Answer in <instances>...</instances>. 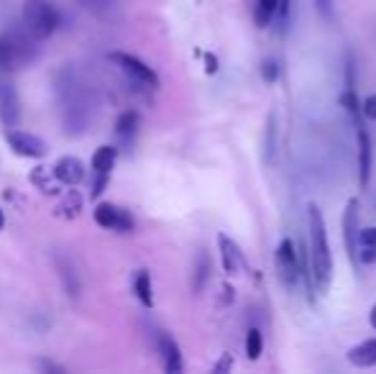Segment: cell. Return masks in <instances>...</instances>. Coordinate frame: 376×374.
<instances>
[{
  "mask_svg": "<svg viewBox=\"0 0 376 374\" xmlns=\"http://www.w3.org/2000/svg\"><path fill=\"white\" fill-rule=\"evenodd\" d=\"M21 16H23L26 31L36 39L54 36L57 29L62 26V13L51 0H23Z\"/></svg>",
  "mask_w": 376,
  "mask_h": 374,
  "instance_id": "3",
  "label": "cell"
},
{
  "mask_svg": "<svg viewBox=\"0 0 376 374\" xmlns=\"http://www.w3.org/2000/svg\"><path fill=\"white\" fill-rule=\"evenodd\" d=\"M277 8H279V0H256L253 3V21L259 29H269L274 23V16H277Z\"/></svg>",
  "mask_w": 376,
  "mask_h": 374,
  "instance_id": "21",
  "label": "cell"
},
{
  "mask_svg": "<svg viewBox=\"0 0 376 374\" xmlns=\"http://www.w3.org/2000/svg\"><path fill=\"white\" fill-rule=\"evenodd\" d=\"M279 72H281V67L274 57H266V60L261 62V79H264L266 85H274V82L279 79Z\"/></svg>",
  "mask_w": 376,
  "mask_h": 374,
  "instance_id": "29",
  "label": "cell"
},
{
  "mask_svg": "<svg viewBox=\"0 0 376 374\" xmlns=\"http://www.w3.org/2000/svg\"><path fill=\"white\" fill-rule=\"evenodd\" d=\"M3 226H5V216H3V210H0V231H3Z\"/></svg>",
  "mask_w": 376,
  "mask_h": 374,
  "instance_id": "40",
  "label": "cell"
},
{
  "mask_svg": "<svg viewBox=\"0 0 376 374\" xmlns=\"http://www.w3.org/2000/svg\"><path fill=\"white\" fill-rule=\"evenodd\" d=\"M156 354L162 359V366H164L166 374H179L184 369L182 349H179V344H177L169 334H164V331L156 334Z\"/></svg>",
  "mask_w": 376,
  "mask_h": 374,
  "instance_id": "10",
  "label": "cell"
},
{
  "mask_svg": "<svg viewBox=\"0 0 376 374\" xmlns=\"http://www.w3.org/2000/svg\"><path fill=\"white\" fill-rule=\"evenodd\" d=\"M79 208H82V197H79L77 190H69L64 200L59 203V216L64 218H77L79 216Z\"/></svg>",
  "mask_w": 376,
  "mask_h": 374,
  "instance_id": "24",
  "label": "cell"
},
{
  "mask_svg": "<svg viewBox=\"0 0 376 374\" xmlns=\"http://www.w3.org/2000/svg\"><path fill=\"white\" fill-rule=\"evenodd\" d=\"M108 177H110V175H100V172H95V182H92V197H95V200L105 192Z\"/></svg>",
  "mask_w": 376,
  "mask_h": 374,
  "instance_id": "34",
  "label": "cell"
},
{
  "mask_svg": "<svg viewBox=\"0 0 376 374\" xmlns=\"http://www.w3.org/2000/svg\"><path fill=\"white\" fill-rule=\"evenodd\" d=\"M116 159H118V149L105 144L100 147L92 154V172H100V175H110V169L116 167Z\"/></svg>",
  "mask_w": 376,
  "mask_h": 374,
  "instance_id": "22",
  "label": "cell"
},
{
  "mask_svg": "<svg viewBox=\"0 0 376 374\" xmlns=\"http://www.w3.org/2000/svg\"><path fill=\"white\" fill-rule=\"evenodd\" d=\"M5 144L16 157L23 159H44L49 154L44 138L36 136V134H29V131H21V128H5Z\"/></svg>",
  "mask_w": 376,
  "mask_h": 374,
  "instance_id": "7",
  "label": "cell"
},
{
  "mask_svg": "<svg viewBox=\"0 0 376 374\" xmlns=\"http://www.w3.org/2000/svg\"><path fill=\"white\" fill-rule=\"evenodd\" d=\"M36 369H41V372H49V374H64L67 372V366H62V364H57V362H49V359H39L36 362Z\"/></svg>",
  "mask_w": 376,
  "mask_h": 374,
  "instance_id": "33",
  "label": "cell"
},
{
  "mask_svg": "<svg viewBox=\"0 0 376 374\" xmlns=\"http://www.w3.org/2000/svg\"><path fill=\"white\" fill-rule=\"evenodd\" d=\"M205 64H208V67H205L208 75H215V72H218V60H215V54H205Z\"/></svg>",
  "mask_w": 376,
  "mask_h": 374,
  "instance_id": "38",
  "label": "cell"
},
{
  "mask_svg": "<svg viewBox=\"0 0 376 374\" xmlns=\"http://www.w3.org/2000/svg\"><path fill=\"white\" fill-rule=\"evenodd\" d=\"M138 126H141V116L136 110H123L116 119V136L123 144H134V138L138 136Z\"/></svg>",
  "mask_w": 376,
  "mask_h": 374,
  "instance_id": "18",
  "label": "cell"
},
{
  "mask_svg": "<svg viewBox=\"0 0 376 374\" xmlns=\"http://www.w3.org/2000/svg\"><path fill=\"white\" fill-rule=\"evenodd\" d=\"M368 323H371V328L376 331V306L371 308V310H368Z\"/></svg>",
  "mask_w": 376,
  "mask_h": 374,
  "instance_id": "39",
  "label": "cell"
},
{
  "mask_svg": "<svg viewBox=\"0 0 376 374\" xmlns=\"http://www.w3.org/2000/svg\"><path fill=\"white\" fill-rule=\"evenodd\" d=\"M374 262H376V247L358 249V264H374Z\"/></svg>",
  "mask_w": 376,
  "mask_h": 374,
  "instance_id": "35",
  "label": "cell"
},
{
  "mask_svg": "<svg viewBox=\"0 0 376 374\" xmlns=\"http://www.w3.org/2000/svg\"><path fill=\"white\" fill-rule=\"evenodd\" d=\"M277 134H279L277 116L269 113V116H266V128H264V144H261V149H264V162H266V164H271L274 157H277Z\"/></svg>",
  "mask_w": 376,
  "mask_h": 374,
  "instance_id": "20",
  "label": "cell"
},
{
  "mask_svg": "<svg viewBox=\"0 0 376 374\" xmlns=\"http://www.w3.org/2000/svg\"><path fill=\"white\" fill-rule=\"evenodd\" d=\"M361 247H376V228H361L358 231V249Z\"/></svg>",
  "mask_w": 376,
  "mask_h": 374,
  "instance_id": "32",
  "label": "cell"
},
{
  "mask_svg": "<svg viewBox=\"0 0 376 374\" xmlns=\"http://www.w3.org/2000/svg\"><path fill=\"white\" fill-rule=\"evenodd\" d=\"M59 98H62V126L67 136H82L92 119V95L79 79L72 75V69H64L57 79Z\"/></svg>",
  "mask_w": 376,
  "mask_h": 374,
  "instance_id": "1",
  "label": "cell"
},
{
  "mask_svg": "<svg viewBox=\"0 0 376 374\" xmlns=\"http://www.w3.org/2000/svg\"><path fill=\"white\" fill-rule=\"evenodd\" d=\"M31 182L36 187H41V192H47V195H54V192H59V190H54L57 187L59 179L54 177V172L49 167H39L31 172Z\"/></svg>",
  "mask_w": 376,
  "mask_h": 374,
  "instance_id": "23",
  "label": "cell"
},
{
  "mask_svg": "<svg viewBox=\"0 0 376 374\" xmlns=\"http://www.w3.org/2000/svg\"><path fill=\"white\" fill-rule=\"evenodd\" d=\"M0 123L5 128H18L21 123V98L18 90L3 82L0 85Z\"/></svg>",
  "mask_w": 376,
  "mask_h": 374,
  "instance_id": "12",
  "label": "cell"
},
{
  "mask_svg": "<svg viewBox=\"0 0 376 374\" xmlns=\"http://www.w3.org/2000/svg\"><path fill=\"white\" fill-rule=\"evenodd\" d=\"M274 259H277V275H279L281 285L287 290H294V285L302 279V256H299L297 247L290 236H284L279 241Z\"/></svg>",
  "mask_w": 376,
  "mask_h": 374,
  "instance_id": "6",
  "label": "cell"
},
{
  "mask_svg": "<svg viewBox=\"0 0 376 374\" xmlns=\"http://www.w3.org/2000/svg\"><path fill=\"white\" fill-rule=\"evenodd\" d=\"M79 3H82V8L100 16V18H108L118 8V0H79Z\"/></svg>",
  "mask_w": 376,
  "mask_h": 374,
  "instance_id": "26",
  "label": "cell"
},
{
  "mask_svg": "<svg viewBox=\"0 0 376 374\" xmlns=\"http://www.w3.org/2000/svg\"><path fill=\"white\" fill-rule=\"evenodd\" d=\"M340 226H343V244H346V254L351 259V264L358 262V200L356 197H351L346 203V210H343V221H340Z\"/></svg>",
  "mask_w": 376,
  "mask_h": 374,
  "instance_id": "9",
  "label": "cell"
},
{
  "mask_svg": "<svg viewBox=\"0 0 376 374\" xmlns=\"http://www.w3.org/2000/svg\"><path fill=\"white\" fill-rule=\"evenodd\" d=\"M210 277H212V259H210V254H208V249H200V251L195 254L192 277H190L195 295L205 292V287L210 285Z\"/></svg>",
  "mask_w": 376,
  "mask_h": 374,
  "instance_id": "15",
  "label": "cell"
},
{
  "mask_svg": "<svg viewBox=\"0 0 376 374\" xmlns=\"http://www.w3.org/2000/svg\"><path fill=\"white\" fill-rule=\"evenodd\" d=\"M134 295L138 297V303L146 308L154 306V287H151V275L149 269H138L134 277Z\"/></svg>",
  "mask_w": 376,
  "mask_h": 374,
  "instance_id": "19",
  "label": "cell"
},
{
  "mask_svg": "<svg viewBox=\"0 0 376 374\" xmlns=\"http://www.w3.org/2000/svg\"><path fill=\"white\" fill-rule=\"evenodd\" d=\"M108 60L118 64L123 75H128V79L134 85H141V88L149 90H159V75L154 72V67H149L144 60H138L134 54H125V51H110Z\"/></svg>",
  "mask_w": 376,
  "mask_h": 374,
  "instance_id": "5",
  "label": "cell"
},
{
  "mask_svg": "<svg viewBox=\"0 0 376 374\" xmlns=\"http://www.w3.org/2000/svg\"><path fill=\"white\" fill-rule=\"evenodd\" d=\"M308 251L320 295H325L333 285V251H330L325 221L318 205L308 208Z\"/></svg>",
  "mask_w": 376,
  "mask_h": 374,
  "instance_id": "2",
  "label": "cell"
},
{
  "mask_svg": "<svg viewBox=\"0 0 376 374\" xmlns=\"http://www.w3.org/2000/svg\"><path fill=\"white\" fill-rule=\"evenodd\" d=\"M346 359L353 366H361V369L376 366V338H366V341H361V344L351 346Z\"/></svg>",
  "mask_w": 376,
  "mask_h": 374,
  "instance_id": "17",
  "label": "cell"
},
{
  "mask_svg": "<svg viewBox=\"0 0 376 374\" xmlns=\"http://www.w3.org/2000/svg\"><path fill=\"white\" fill-rule=\"evenodd\" d=\"M315 3V10H318V16L325 23H333L336 18V0H312Z\"/></svg>",
  "mask_w": 376,
  "mask_h": 374,
  "instance_id": "30",
  "label": "cell"
},
{
  "mask_svg": "<svg viewBox=\"0 0 376 374\" xmlns=\"http://www.w3.org/2000/svg\"><path fill=\"white\" fill-rule=\"evenodd\" d=\"M231 366H233V359H231L228 354H225V356L221 359V362H218V364L212 366V372H218V374H221V372H228Z\"/></svg>",
  "mask_w": 376,
  "mask_h": 374,
  "instance_id": "37",
  "label": "cell"
},
{
  "mask_svg": "<svg viewBox=\"0 0 376 374\" xmlns=\"http://www.w3.org/2000/svg\"><path fill=\"white\" fill-rule=\"evenodd\" d=\"M346 88L356 90V60L346 54Z\"/></svg>",
  "mask_w": 376,
  "mask_h": 374,
  "instance_id": "31",
  "label": "cell"
},
{
  "mask_svg": "<svg viewBox=\"0 0 376 374\" xmlns=\"http://www.w3.org/2000/svg\"><path fill=\"white\" fill-rule=\"evenodd\" d=\"M261 351H264V336H261V331L253 325V328H249V334H246V356H249L251 362H256L261 356Z\"/></svg>",
  "mask_w": 376,
  "mask_h": 374,
  "instance_id": "25",
  "label": "cell"
},
{
  "mask_svg": "<svg viewBox=\"0 0 376 374\" xmlns=\"http://www.w3.org/2000/svg\"><path fill=\"white\" fill-rule=\"evenodd\" d=\"M364 119L376 121V92H371L368 98H364Z\"/></svg>",
  "mask_w": 376,
  "mask_h": 374,
  "instance_id": "36",
  "label": "cell"
},
{
  "mask_svg": "<svg viewBox=\"0 0 376 374\" xmlns=\"http://www.w3.org/2000/svg\"><path fill=\"white\" fill-rule=\"evenodd\" d=\"M54 264H57V275L62 279V287L69 297H79L82 295V277H79V269L75 264V259L67 254H57L54 256Z\"/></svg>",
  "mask_w": 376,
  "mask_h": 374,
  "instance_id": "11",
  "label": "cell"
},
{
  "mask_svg": "<svg viewBox=\"0 0 376 374\" xmlns=\"http://www.w3.org/2000/svg\"><path fill=\"white\" fill-rule=\"evenodd\" d=\"M97 226L108 228V231H116V234H131L136 228L134 216L121 205H113V203H97L95 213H92Z\"/></svg>",
  "mask_w": 376,
  "mask_h": 374,
  "instance_id": "8",
  "label": "cell"
},
{
  "mask_svg": "<svg viewBox=\"0 0 376 374\" xmlns=\"http://www.w3.org/2000/svg\"><path fill=\"white\" fill-rule=\"evenodd\" d=\"M340 105L346 108V113H351L353 119L358 116H364V100H358L356 90H343V95H340Z\"/></svg>",
  "mask_w": 376,
  "mask_h": 374,
  "instance_id": "27",
  "label": "cell"
},
{
  "mask_svg": "<svg viewBox=\"0 0 376 374\" xmlns=\"http://www.w3.org/2000/svg\"><path fill=\"white\" fill-rule=\"evenodd\" d=\"M358 185L368 187L371 182V167H374V144L368 131L358 123Z\"/></svg>",
  "mask_w": 376,
  "mask_h": 374,
  "instance_id": "13",
  "label": "cell"
},
{
  "mask_svg": "<svg viewBox=\"0 0 376 374\" xmlns=\"http://www.w3.org/2000/svg\"><path fill=\"white\" fill-rule=\"evenodd\" d=\"M51 172H54V177L59 179V185H67V187L79 185V182L87 177L85 164H82L77 157H62L57 164L51 167Z\"/></svg>",
  "mask_w": 376,
  "mask_h": 374,
  "instance_id": "14",
  "label": "cell"
},
{
  "mask_svg": "<svg viewBox=\"0 0 376 374\" xmlns=\"http://www.w3.org/2000/svg\"><path fill=\"white\" fill-rule=\"evenodd\" d=\"M34 41L36 36H23V34H13V31H3L0 34V72H13L29 64L36 54Z\"/></svg>",
  "mask_w": 376,
  "mask_h": 374,
  "instance_id": "4",
  "label": "cell"
},
{
  "mask_svg": "<svg viewBox=\"0 0 376 374\" xmlns=\"http://www.w3.org/2000/svg\"><path fill=\"white\" fill-rule=\"evenodd\" d=\"M290 13H292V0H279V8H277V16H274V23L281 36L287 34V26H290Z\"/></svg>",
  "mask_w": 376,
  "mask_h": 374,
  "instance_id": "28",
  "label": "cell"
},
{
  "mask_svg": "<svg viewBox=\"0 0 376 374\" xmlns=\"http://www.w3.org/2000/svg\"><path fill=\"white\" fill-rule=\"evenodd\" d=\"M218 249H221V259H223V269H225V275H238V269L243 266L241 247H238L231 236L221 234V236H218Z\"/></svg>",
  "mask_w": 376,
  "mask_h": 374,
  "instance_id": "16",
  "label": "cell"
}]
</instances>
